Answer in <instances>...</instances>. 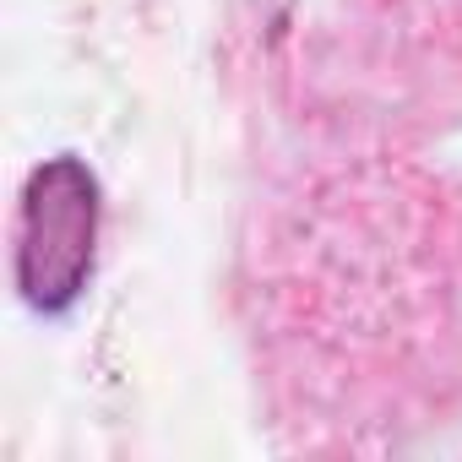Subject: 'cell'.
<instances>
[{
	"instance_id": "cell-1",
	"label": "cell",
	"mask_w": 462,
	"mask_h": 462,
	"mask_svg": "<svg viewBox=\"0 0 462 462\" xmlns=\"http://www.w3.org/2000/svg\"><path fill=\"white\" fill-rule=\"evenodd\" d=\"M98 217H104V190L88 158L55 152L28 169L12 245V273L28 310L66 316L88 294L98 262Z\"/></svg>"
}]
</instances>
